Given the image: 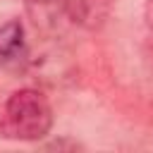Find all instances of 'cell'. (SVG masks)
<instances>
[{
	"mask_svg": "<svg viewBox=\"0 0 153 153\" xmlns=\"http://www.w3.org/2000/svg\"><path fill=\"white\" fill-rule=\"evenodd\" d=\"M0 129L17 141H41L53 129V108L38 88L14 91L2 108Z\"/></svg>",
	"mask_w": 153,
	"mask_h": 153,
	"instance_id": "obj_1",
	"label": "cell"
},
{
	"mask_svg": "<svg viewBox=\"0 0 153 153\" xmlns=\"http://www.w3.org/2000/svg\"><path fill=\"white\" fill-rule=\"evenodd\" d=\"M36 26L57 31L65 24L98 29L108 17V0H26Z\"/></svg>",
	"mask_w": 153,
	"mask_h": 153,
	"instance_id": "obj_2",
	"label": "cell"
},
{
	"mask_svg": "<svg viewBox=\"0 0 153 153\" xmlns=\"http://www.w3.org/2000/svg\"><path fill=\"white\" fill-rule=\"evenodd\" d=\"M29 57L26 45V29L19 19H10L0 24V62L2 65H19Z\"/></svg>",
	"mask_w": 153,
	"mask_h": 153,
	"instance_id": "obj_3",
	"label": "cell"
},
{
	"mask_svg": "<svg viewBox=\"0 0 153 153\" xmlns=\"http://www.w3.org/2000/svg\"><path fill=\"white\" fill-rule=\"evenodd\" d=\"M48 148H72V151H76V148H81V143H76V141H69V139H57V141H53V143H48Z\"/></svg>",
	"mask_w": 153,
	"mask_h": 153,
	"instance_id": "obj_4",
	"label": "cell"
},
{
	"mask_svg": "<svg viewBox=\"0 0 153 153\" xmlns=\"http://www.w3.org/2000/svg\"><path fill=\"white\" fill-rule=\"evenodd\" d=\"M143 19L153 29V0H146V5H143Z\"/></svg>",
	"mask_w": 153,
	"mask_h": 153,
	"instance_id": "obj_5",
	"label": "cell"
}]
</instances>
